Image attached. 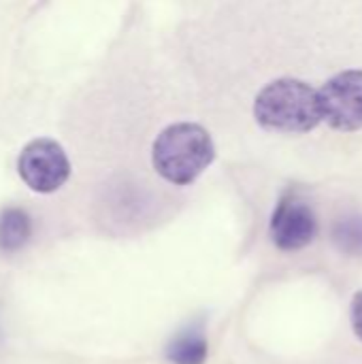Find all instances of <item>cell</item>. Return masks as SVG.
<instances>
[{
  "mask_svg": "<svg viewBox=\"0 0 362 364\" xmlns=\"http://www.w3.org/2000/svg\"><path fill=\"white\" fill-rule=\"evenodd\" d=\"M215 158L211 134L192 122H179L164 128L151 147V162L156 173L175 186H190L207 171Z\"/></svg>",
  "mask_w": 362,
  "mask_h": 364,
  "instance_id": "1",
  "label": "cell"
},
{
  "mask_svg": "<svg viewBox=\"0 0 362 364\" xmlns=\"http://www.w3.org/2000/svg\"><path fill=\"white\" fill-rule=\"evenodd\" d=\"M254 117L267 130L288 134L309 132L322 122L320 96L301 79H275L258 92Z\"/></svg>",
  "mask_w": 362,
  "mask_h": 364,
  "instance_id": "2",
  "label": "cell"
},
{
  "mask_svg": "<svg viewBox=\"0 0 362 364\" xmlns=\"http://www.w3.org/2000/svg\"><path fill=\"white\" fill-rule=\"evenodd\" d=\"M17 173L32 192L51 194L68 181L70 160L60 143L51 139H36L21 149Z\"/></svg>",
  "mask_w": 362,
  "mask_h": 364,
  "instance_id": "3",
  "label": "cell"
},
{
  "mask_svg": "<svg viewBox=\"0 0 362 364\" xmlns=\"http://www.w3.org/2000/svg\"><path fill=\"white\" fill-rule=\"evenodd\" d=\"M320 96L322 119L339 132L362 128V70H344L329 79Z\"/></svg>",
  "mask_w": 362,
  "mask_h": 364,
  "instance_id": "4",
  "label": "cell"
},
{
  "mask_svg": "<svg viewBox=\"0 0 362 364\" xmlns=\"http://www.w3.org/2000/svg\"><path fill=\"white\" fill-rule=\"evenodd\" d=\"M318 235V220L312 205L299 194L282 196L271 215V239L282 252H301Z\"/></svg>",
  "mask_w": 362,
  "mask_h": 364,
  "instance_id": "5",
  "label": "cell"
},
{
  "mask_svg": "<svg viewBox=\"0 0 362 364\" xmlns=\"http://www.w3.org/2000/svg\"><path fill=\"white\" fill-rule=\"evenodd\" d=\"M32 237V220L19 207H6L0 211V252L15 254Z\"/></svg>",
  "mask_w": 362,
  "mask_h": 364,
  "instance_id": "6",
  "label": "cell"
},
{
  "mask_svg": "<svg viewBox=\"0 0 362 364\" xmlns=\"http://www.w3.org/2000/svg\"><path fill=\"white\" fill-rule=\"evenodd\" d=\"M209 354V343L201 328L181 331L166 346V358L173 364H205Z\"/></svg>",
  "mask_w": 362,
  "mask_h": 364,
  "instance_id": "7",
  "label": "cell"
},
{
  "mask_svg": "<svg viewBox=\"0 0 362 364\" xmlns=\"http://www.w3.org/2000/svg\"><path fill=\"white\" fill-rule=\"evenodd\" d=\"M335 241L341 250L361 254L362 252V218H346L335 226Z\"/></svg>",
  "mask_w": 362,
  "mask_h": 364,
  "instance_id": "8",
  "label": "cell"
},
{
  "mask_svg": "<svg viewBox=\"0 0 362 364\" xmlns=\"http://www.w3.org/2000/svg\"><path fill=\"white\" fill-rule=\"evenodd\" d=\"M350 316H352V328H354L356 337L362 341V290L361 292H356L354 299H352Z\"/></svg>",
  "mask_w": 362,
  "mask_h": 364,
  "instance_id": "9",
  "label": "cell"
}]
</instances>
